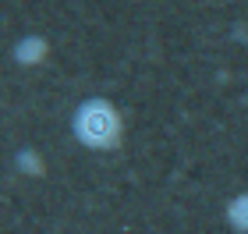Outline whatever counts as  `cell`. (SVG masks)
Returning <instances> with one entry per match:
<instances>
[{
  "mask_svg": "<svg viewBox=\"0 0 248 234\" xmlns=\"http://www.w3.org/2000/svg\"><path fill=\"white\" fill-rule=\"evenodd\" d=\"M71 135L93 153H110L124 139V117L107 96H85L71 114Z\"/></svg>",
  "mask_w": 248,
  "mask_h": 234,
  "instance_id": "obj_1",
  "label": "cell"
},
{
  "mask_svg": "<svg viewBox=\"0 0 248 234\" xmlns=\"http://www.w3.org/2000/svg\"><path fill=\"white\" fill-rule=\"evenodd\" d=\"M11 57H15V64H21V68H36V64H43L50 57V43L43 36H21V39H15Z\"/></svg>",
  "mask_w": 248,
  "mask_h": 234,
  "instance_id": "obj_2",
  "label": "cell"
},
{
  "mask_svg": "<svg viewBox=\"0 0 248 234\" xmlns=\"http://www.w3.org/2000/svg\"><path fill=\"white\" fill-rule=\"evenodd\" d=\"M223 220H227V227H231V231L248 234V192L234 195L231 203L223 206Z\"/></svg>",
  "mask_w": 248,
  "mask_h": 234,
  "instance_id": "obj_3",
  "label": "cell"
},
{
  "mask_svg": "<svg viewBox=\"0 0 248 234\" xmlns=\"http://www.w3.org/2000/svg\"><path fill=\"white\" fill-rule=\"evenodd\" d=\"M15 167H18L21 174H29V177H43V171H46L36 149H21V153L15 156Z\"/></svg>",
  "mask_w": 248,
  "mask_h": 234,
  "instance_id": "obj_4",
  "label": "cell"
},
{
  "mask_svg": "<svg viewBox=\"0 0 248 234\" xmlns=\"http://www.w3.org/2000/svg\"><path fill=\"white\" fill-rule=\"evenodd\" d=\"M245 36H248V32H245Z\"/></svg>",
  "mask_w": 248,
  "mask_h": 234,
  "instance_id": "obj_5",
  "label": "cell"
}]
</instances>
